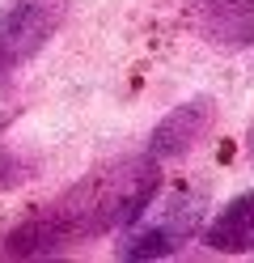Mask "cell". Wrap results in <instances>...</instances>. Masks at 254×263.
<instances>
[{
	"label": "cell",
	"mask_w": 254,
	"mask_h": 263,
	"mask_svg": "<svg viewBox=\"0 0 254 263\" xmlns=\"http://www.w3.org/2000/svg\"><path fill=\"white\" fill-rule=\"evenodd\" d=\"M161 187V161L157 157H119L106 170H93L76 187L55 195L47 208H38L30 221H22L5 234L0 255L30 259V255H55L76 242H89L102 234L123 229L135 212L148 204V195Z\"/></svg>",
	"instance_id": "obj_1"
},
{
	"label": "cell",
	"mask_w": 254,
	"mask_h": 263,
	"mask_svg": "<svg viewBox=\"0 0 254 263\" xmlns=\"http://www.w3.org/2000/svg\"><path fill=\"white\" fill-rule=\"evenodd\" d=\"M203 221H208V200L191 187H174V191H152L148 204L119 229L114 255L119 259H165L182 251L191 242Z\"/></svg>",
	"instance_id": "obj_2"
},
{
	"label": "cell",
	"mask_w": 254,
	"mask_h": 263,
	"mask_svg": "<svg viewBox=\"0 0 254 263\" xmlns=\"http://www.w3.org/2000/svg\"><path fill=\"white\" fill-rule=\"evenodd\" d=\"M72 0H13L0 9V81L30 64L68 22Z\"/></svg>",
	"instance_id": "obj_3"
},
{
	"label": "cell",
	"mask_w": 254,
	"mask_h": 263,
	"mask_svg": "<svg viewBox=\"0 0 254 263\" xmlns=\"http://www.w3.org/2000/svg\"><path fill=\"white\" fill-rule=\"evenodd\" d=\"M186 22L216 47H254V0H191Z\"/></svg>",
	"instance_id": "obj_4"
},
{
	"label": "cell",
	"mask_w": 254,
	"mask_h": 263,
	"mask_svg": "<svg viewBox=\"0 0 254 263\" xmlns=\"http://www.w3.org/2000/svg\"><path fill=\"white\" fill-rule=\"evenodd\" d=\"M212 119H216V102H212V98H191V102L174 106L157 127H152V136H148V157L169 161V157L191 153L195 144L203 140V132L212 127Z\"/></svg>",
	"instance_id": "obj_5"
},
{
	"label": "cell",
	"mask_w": 254,
	"mask_h": 263,
	"mask_svg": "<svg viewBox=\"0 0 254 263\" xmlns=\"http://www.w3.org/2000/svg\"><path fill=\"white\" fill-rule=\"evenodd\" d=\"M203 246L220 255H242L254 251V191L237 195L229 208H220L212 221H203Z\"/></svg>",
	"instance_id": "obj_6"
},
{
	"label": "cell",
	"mask_w": 254,
	"mask_h": 263,
	"mask_svg": "<svg viewBox=\"0 0 254 263\" xmlns=\"http://www.w3.org/2000/svg\"><path fill=\"white\" fill-rule=\"evenodd\" d=\"M246 153H250V161H254V127L246 132Z\"/></svg>",
	"instance_id": "obj_7"
}]
</instances>
